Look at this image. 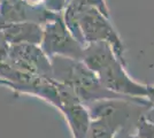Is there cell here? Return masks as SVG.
Returning a JSON list of instances; mask_svg holds the SVG:
<instances>
[{"label":"cell","instance_id":"cell-3","mask_svg":"<svg viewBox=\"0 0 154 138\" xmlns=\"http://www.w3.org/2000/svg\"><path fill=\"white\" fill-rule=\"evenodd\" d=\"M1 31L9 45L14 44L40 45L43 38V26L31 21L6 23V26H4Z\"/></svg>","mask_w":154,"mask_h":138},{"label":"cell","instance_id":"cell-8","mask_svg":"<svg viewBox=\"0 0 154 138\" xmlns=\"http://www.w3.org/2000/svg\"><path fill=\"white\" fill-rule=\"evenodd\" d=\"M0 1H1V0H0Z\"/></svg>","mask_w":154,"mask_h":138},{"label":"cell","instance_id":"cell-4","mask_svg":"<svg viewBox=\"0 0 154 138\" xmlns=\"http://www.w3.org/2000/svg\"><path fill=\"white\" fill-rule=\"evenodd\" d=\"M26 6L36 9H46L50 12L60 13L67 5V0H20Z\"/></svg>","mask_w":154,"mask_h":138},{"label":"cell","instance_id":"cell-7","mask_svg":"<svg viewBox=\"0 0 154 138\" xmlns=\"http://www.w3.org/2000/svg\"><path fill=\"white\" fill-rule=\"evenodd\" d=\"M69 1H71V0H67V4H68V2H69Z\"/></svg>","mask_w":154,"mask_h":138},{"label":"cell","instance_id":"cell-6","mask_svg":"<svg viewBox=\"0 0 154 138\" xmlns=\"http://www.w3.org/2000/svg\"><path fill=\"white\" fill-rule=\"evenodd\" d=\"M5 26H6V22H5V20H4V19L0 16V30H2Z\"/></svg>","mask_w":154,"mask_h":138},{"label":"cell","instance_id":"cell-2","mask_svg":"<svg viewBox=\"0 0 154 138\" xmlns=\"http://www.w3.org/2000/svg\"><path fill=\"white\" fill-rule=\"evenodd\" d=\"M12 66L21 70L47 77L50 74V62L39 45L33 44H14L9 45L8 58L6 60Z\"/></svg>","mask_w":154,"mask_h":138},{"label":"cell","instance_id":"cell-5","mask_svg":"<svg viewBox=\"0 0 154 138\" xmlns=\"http://www.w3.org/2000/svg\"><path fill=\"white\" fill-rule=\"evenodd\" d=\"M8 50H9V44L7 43L4 33L0 30V62H4V61L7 60V58H8Z\"/></svg>","mask_w":154,"mask_h":138},{"label":"cell","instance_id":"cell-1","mask_svg":"<svg viewBox=\"0 0 154 138\" xmlns=\"http://www.w3.org/2000/svg\"><path fill=\"white\" fill-rule=\"evenodd\" d=\"M40 47L46 55L53 54H75L77 44L63 21V16L55 13L43 24V38Z\"/></svg>","mask_w":154,"mask_h":138}]
</instances>
